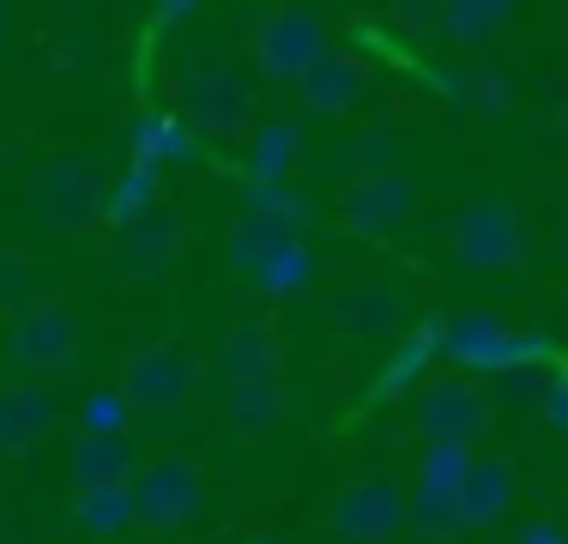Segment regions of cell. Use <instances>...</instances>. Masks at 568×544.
Wrapping results in <instances>:
<instances>
[{"label":"cell","mask_w":568,"mask_h":544,"mask_svg":"<svg viewBox=\"0 0 568 544\" xmlns=\"http://www.w3.org/2000/svg\"><path fill=\"white\" fill-rule=\"evenodd\" d=\"M303 230L308 224H296V218H284V212H266V206H248L230 224V242H224V266L236 272L242 284H254V272L261 266H273L284 249H296L303 242Z\"/></svg>","instance_id":"8fae6325"},{"label":"cell","mask_w":568,"mask_h":544,"mask_svg":"<svg viewBox=\"0 0 568 544\" xmlns=\"http://www.w3.org/2000/svg\"><path fill=\"white\" fill-rule=\"evenodd\" d=\"M442 333H448V315H429L412 326V339H399L394 357H387V370L375 375V400H394V393L417 387V381L429 375V363L442 357Z\"/></svg>","instance_id":"ac0fdd59"},{"label":"cell","mask_w":568,"mask_h":544,"mask_svg":"<svg viewBox=\"0 0 568 544\" xmlns=\"http://www.w3.org/2000/svg\"><path fill=\"white\" fill-rule=\"evenodd\" d=\"M514 502V460L508 454H471L459 478V533H484L508 514Z\"/></svg>","instance_id":"e0dca14e"},{"label":"cell","mask_w":568,"mask_h":544,"mask_svg":"<svg viewBox=\"0 0 568 544\" xmlns=\"http://www.w3.org/2000/svg\"><path fill=\"white\" fill-rule=\"evenodd\" d=\"M73 526L91 538H128L140 533V502H133V484H91L73 490Z\"/></svg>","instance_id":"d6986e66"},{"label":"cell","mask_w":568,"mask_h":544,"mask_svg":"<svg viewBox=\"0 0 568 544\" xmlns=\"http://www.w3.org/2000/svg\"><path fill=\"white\" fill-rule=\"evenodd\" d=\"M248 206L284 212V218H296V224H308V218H315V206H308V194L291 182V175H273V182H248Z\"/></svg>","instance_id":"1f68e13d"},{"label":"cell","mask_w":568,"mask_h":544,"mask_svg":"<svg viewBox=\"0 0 568 544\" xmlns=\"http://www.w3.org/2000/svg\"><path fill=\"white\" fill-rule=\"evenodd\" d=\"M110 163L91 158V152H55L43 158L31 170V182H24V200H31V212L43 218L49 230H85L91 218L110 212Z\"/></svg>","instance_id":"6da1fadb"},{"label":"cell","mask_w":568,"mask_h":544,"mask_svg":"<svg viewBox=\"0 0 568 544\" xmlns=\"http://www.w3.org/2000/svg\"><path fill=\"white\" fill-rule=\"evenodd\" d=\"M182 236H187L182 218L170 206H152L145 218L121 224V266H128L133 279H164L175 266V254H182Z\"/></svg>","instance_id":"9a60e30c"},{"label":"cell","mask_w":568,"mask_h":544,"mask_svg":"<svg viewBox=\"0 0 568 544\" xmlns=\"http://www.w3.org/2000/svg\"><path fill=\"white\" fill-rule=\"evenodd\" d=\"M394 158H399V128L394 121H369V128L357 133V140L345 145V175L357 182V175H382V170H394Z\"/></svg>","instance_id":"83f0119b"},{"label":"cell","mask_w":568,"mask_h":544,"mask_svg":"<svg viewBox=\"0 0 568 544\" xmlns=\"http://www.w3.org/2000/svg\"><path fill=\"white\" fill-rule=\"evenodd\" d=\"M182 121L194 133H236L254 121V85L230 67H194L182 79Z\"/></svg>","instance_id":"9c48e42d"},{"label":"cell","mask_w":568,"mask_h":544,"mask_svg":"<svg viewBox=\"0 0 568 544\" xmlns=\"http://www.w3.org/2000/svg\"><path fill=\"white\" fill-rule=\"evenodd\" d=\"M557 363H562V357H526V363H514V370L490 375V393H496L503 405L538 412V400H545V387H550V375H557Z\"/></svg>","instance_id":"4316f807"},{"label":"cell","mask_w":568,"mask_h":544,"mask_svg":"<svg viewBox=\"0 0 568 544\" xmlns=\"http://www.w3.org/2000/svg\"><path fill=\"white\" fill-rule=\"evenodd\" d=\"M7 351H12V363H19L24 375L49 381V375H61V370L79 363V326H73V315H67L61 303H43V296H37L31 309L12 315Z\"/></svg>","instance_id":"ba28073f"},{"label":"cell","mask_w":568,"mask_h":544,"mask_svg":"<svg viewBox=\"0 0 568 544\" xmlns=\"http://www.w3.org/2000/svg\"><path fill=\"white\" fill-rule=\"evenodd\" d=\"M520 12V0H442L436 7V31L454 49H484L496 43V31Z\"/></svg>","instance_id":"44dd1931"},{"label":"cell","mask_w":568,"mask_h":544,"mask_svg":"<svg viewBox=\"0 0 568 544\" xmlns=\"http://www.w3.org/2000/svg\"><path fill=\"white\" fill-rule=\"evenodd\" d=\"M538 417H545V430L557 435V442H568V363H557L545 400H538Z\"/></svg>","instance_id":"e575fe53"},{"label":"cell","mask_w":568,"mask_h":544,"mask_svg":"<svg viewBox=\"0 0 568 544\" xmlns=\"http://www.w3.org/2000/svg\"><path fill=\"white\" fill-rule=\"evenodd\" d=\"M405 315V291L399 284H363V291H345L339 303V333L345 339H387Z\"/></svg>","instance_id":"cb8c5ba5"},{"label":"cell","mask_w":568,"mask_h":544,"mask_svg":"<svg viewBox=\"0 0 568 544\" xmlns=\"http://www.w3.org/2000/svg\"><path fill=\"white\" fill-rule=\"evenodd\" d=\"M158 206V170L152 163H128V170L115 175V188H110V224H133V218H145Z\"/></svg>","instance_id":"f546056e"},{"label":"cell","mask_w":568,"mask_h":544,"mask_svg":"<svg viewBox=\"0 0 568 544\" xmlns=\"http://www.w3.org/2000/svg\"><path fill=\"white\" fill-rule=\"evenodd\" d=\"M454 261L471 272H514L526 261V218L508 194H484L454 218Z\"/></svg>","instance_id":"5b68a950"},{"label":"cell","mask_w":568,"mask_h":544,"mask_svg":"<svg viewBox=\"0 0 568 544\" xmlns=\"http://www.w3.org/2000/svg\"><path fill=\"white\" fill-rule=\"evenodd\" d=\"M466 98L484 109V115H503V109L514 103V79L503 73V67H478V73L466 79Z\"/></svg>","instance_id":"d6a6232c"},{"label":"cell","mask_w":568,"mask_h":544,"mask_svg":"<svg viewBox=\"0 0 568 544\" xmlns=\"http://www.w3.org/2000/svg\"><path fill=\"white\" fill-rule=\"evenodd\" d=\"M412 424L424 442H459V447H478L496 424V393L484 387L478 375L448 370V375H424L417 381V400H412Z\"/></svg>","instance_id":"7a4b0ae2"},{"label":"cell","mask_w":568,"mask_h":544,"mask_svg":"<svg viewBox=\"0 0 568 544\" xmlns=\"http://www.w3.org/2000/svg\"><path fill=\"white\" fill-rule=\"evenodd\" d=\"M296 158H303V121L266 115L261 128L248 133V182H273V175H291Z\"/></svg>","instance_id":"d4e9b609"},{"label":"cell","mask_w":568,"mask_h":544,"mask_svg":"<svg viewBox=\"0 0 568 544\" xmlns=\"http://www.w3.org/2000/svg\"><path fill=\"white\" fill-rule=\"evenodd\" d=\"M115 387L133 400V412L164 417V412H175V405L194 400L200 363H194V351H187V345H170V339H164V345L128 351V363H121V381H115Z\"/></svg>","instance_id":"52a82bcc"},{"label":"cell","mask_w":568,"mask_h":544,"mask_svg":"<svg viewBox=\"0 0 568 544\" xmlns=\"http://www.w3.org/2000/svg\"><path fill=\"white\" fill-rule=\"evenodd\" d=\"M133 163H152V170H164V163H187L200 152L194 145V128H187L182 115H170V109H145L140 121H133Z\"/></svg>","instance_id":"603a6c76"},{"label":"cell","mask_w":568,"mask_h":544,"mask_svg":"<svg viewBox=\"0 0 568 544\" xmlns=\"http://www.w3.org/2000/svg\"><path fill=\"white\" fill-rule=\"evenodd\" d=\"M133 472H140V460H133L128 430H79L67 442V478H73V490L133 484Z\"/></svg>","instance_id":"2e32d148"},{"label":"cell","mask_w":568,"mask_h":544,"mask_svg":"<svg viewBox=\"0 0 568 544\" xmlns=\"http://www.w3.org/2000/svg\"><path fill=\"white\" fill-rule=\"evenodd\" d=\"M61 430V405L43 381H0V454H31Z\"/></svg>","instance_id":"4fadbf2b"},{"label":"cell","mask_w":568,"mask_h":544,"mask_svg":"<svg viewBox=\"0 0 568 544\" xmlns=\"http://www.w3.org/2000/svg\"><path fill=\"white\" fill-rule=\"evenodd\" d=\"M133 424V400L121 387H91L79 400V430H128Z\"/></svg>","instance_id":"4dcf8cb0"},{"label":"cell","mask_w":568,"mask_h":544,"mask_svg":"<svg viewBox=\"0 0 568 544\" xmlns=\"http://www.w3.org/2000/svg\"><path fill=\"white\" fill-rule=\"evenodd\" d=\"M321 544H345V538H321Z\"/></svg>","instance_id":"f35d334b"},{"label":"cell","mask_w":568,"mask_h":544,"mask_svg":"<svg viewBox=\"0 0 568 544\" xmlns=\"http://www.w3.org/2000/svg\"><path fill=\"white\" fill-rule=\"evenodd\" d=\"M315 272H321L315 249H308V242H296V249H284L273 266L254 272V291H261V296H303L308 284H315Z\"/></svg>","instance_id":"f1b7e54d"},{"label":"cell","mask_w":568,"mask_h":544,"mask_svg":"<svg viewBox=\"0 0 568 544\" xmlns=\"http://www.w3.org/2000/svg\"><path fill=\"white\" fill-rule=\"evenodd\" d=\"M31 291H43L37 266L24 261V254H0V303H24ZM24 309H31V303H24Z\"/></svg>","instance_id":"836d02e7"},{"label":"cell","mask_w":568,"mask_h":544,"mask_svg":"<svg viewBox=\"0 0 568 544\" xmlns=\"http://www.w3.org/2000/svg\"><path fill=\"white\" fill-rule=\"evenodd\" d=\"M363 91H369V67L351 49H321L303 67V79H296V98H303L308 115H345Z\"/></svg>","instance_id":"5bb4252c"},{"label":"cell","mask_w":568,"mask_h":544,"mask_svg":"<svg viewBox=\"0 0 568 544\" xmlns=\"http://www.w3.org/2000/svg\"><path fill=\"white\" fill-rule=\"evenodd\" d=\"M133 502H140V533H182L206 508V466L194 454H152L133 472Z\"/></svg>","instance_id":"277c9868"},{"label":"cell","mask_w":568,"mask_h":544,"mask_svg":"<svg viewBox=\"0 0 568 544\" xmlns=\"http://www.w3.org/2000/svg\"><path fill=\"white\" fill-rule=\"evenodd\" d=\"M194 12H200V0H164V19H170V24L194 19Z\"/></svg>","instance_id":"8d00e7d4"},{"label":"cell","mask_w":568,"mask_h":544,"mask_svg":"<svg viewBox=\"0 0 568 544\" xmlns=\"http://www.w3.org/2000/svg\"><path fill=\"white\" fill-rule=\"evenodd\" d=\"M405 526V496L382 478H351L327 508V533L345 544H387Z\"/></svg>","instance_id":"30bf717a"},{"label":"cell","mask_w":568,"mask_h":544,"mask_svg":"<svg viewBox=\"0 0 568 544\" xmlns=\"http://www.w3.org/2000/svg\"><path fill=\"white\" fill-rule=\"evenodd\" d=\"M219 412H224V424L236 430V435L273 430L278 417H284V387H278V375H266V381H224V387H219Z\"/></svg>","instance_id":"7402d4cb"},{"label":"cell","mask_w":568,"mask_h":544,"mask_svg":"<svg viewBox=\"0 0 568 544\" xmlns=\"http://www.w3.org/2000/svg\"><path fill=\"white\" fill-rule=\"evenodd\" d=\"M284 370V345L273 326H230L219 339V375L224 381H266Z\"/></svg>","instance_id":"ffe728a7"},{"label":"cell","mask_w":568,"mask_h":544,"mask_svg":"<svg viewBox=\"0 0 568 544\" xmlns=\"http://www.w3.org/2000/svg\"><path fill=\"white\" fill-rule=\"evenodd\" d=\"M412 212H417V194H412V182H405L399 170L357 175V182L345 188V200H339L345 230H357V236H387V230H399Z\"/></svg>","instance_id":"7c38bea8"},{"label":"cell","mask_w":568,"mask_h":544,"mask_svg":"<svg viewBox=\"0 0 568 544\" xmlns=\"http://www.w3.org/2000/svg\"><path fill=\"white\" fill-rule=\"evenodd\" d=\"M514 544H568V533L557 521H526L520 533H514Z\"/></svg>","instance_id":"d590c367"},{"label":"cell","mask_w":568,"mask_h":544,"mask_svg":"<svg viewBox=\"0 0 568 544\" xmlns=\"http://www.w3.org/2000/svg\"><path fill=\"white\" fill-rule=\"evenodd\" d=\"M442 357H448L454 370L490 381V375H503V370H514V363H526V357H557V345H550V333H514V326L484 315V309H466V315H448Z\"/></svg>","instance_id":"3957f363"},{"label":"cell","mask_w":568,"mask_h":544,"mask_svg":"<svg viewBox=\"0 0 568 544\" xmlns=\"http://www.w3.org/2000/svg\"><path fill=\"white\" fill-rule=\"evenodd\" d=\"M405 521L417 526L424 544H442L459 533V490L454 484H417L412 502H405Z\"/></svg>","instance_id":"484cf974"},{"label":"cell","mask_w":568,"mask_h":544,"mask_svg":"<svg viewBox=\"0 0 568 544\" xmlns=\"http://www.w3.org/2000/svg\"><path fill=\"white\" fill-rule=\"evenodd\" d=\"M327 49V24L315 19L308 7H266L261 19H254V67H261V79H273V85H296L303 79V67L315 61V54Z\"/></svg>","instance_id":"8992f818"},{"label":"cell","mask_w":568,"mask_h":544,"mask_svg":"<svg viewBox=\"0 0 568 544\" xmlns=\"http://www.w3.org/2000/svg\"><path fill=\"white\" fill-rule=\"evenodd\" d=\"M0 19H7V7H0Z\"/></svg>","instance_id":"ab89813d"},{"label":"cell","mask_w":568,"mask_h":544,"mask_svg":"<svg viewBox=\"0 0 568 544\" xmlns=\"http://www.w3.org/2000/svg\"><path fill=\"white\" fill-rule=\"evenodd\" d=\"M242 544H278V538H266V533H254V538H242Z\"/></svg>","instance_id":"74e56055"}]
</instances>
